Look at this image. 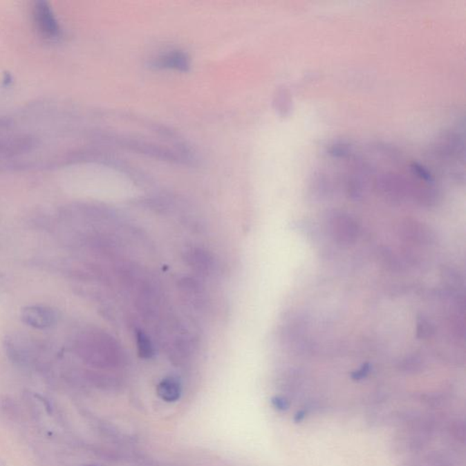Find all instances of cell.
Masks as SVG:
<instances>
[{
	"label": "cell",
	"instance_id": "277c9868",
	"mask_svg": "<svg viewBox=\"0 0 466 466\" xmlns=\"http://www.w3.org/2000/svg\"><path fill=\"white\" fill-rule=\"evenodd\" d=\"M137 345L138 353H139L140 358L151 359L155 355L153 344H152L149 336L142 330H138L137 332Z\"/></svg>",
	"mask_w": 466,
	"mask_h": 466
},
{
	"label": "cell",
	"instance_id": "5b68a950",
	"mask_svg": "<svg viewBox=\"0 0 466 466\" xmlns=\"http://www.w3.org/2000/svg\"><path fill=\"white\" fill-rule=\"evenodd\" d=\"M160 64L163 67L176 68L178 71H187L189 68V59L183 53H172L167 56L165 59H162Z\"/></svg>",
	"mask_w": 466,
	"mask_h": 466
},
{
	"label": "cell",
	"instance_id": "6da1fadb",
	"mask_svg": "<svg viewBox=\"0 0 466 466\" xmlns=\"http://www.w3.org/2000/svg\"><path fill=\"white\" fill-rule=\"evenodd\" d=\"M23 323L36 329H46L53 326L57 321V315L50 307L33 305L24 308L21 312Z\"/></svg>",
	"mask_w": 466,
	"mask_h": 466
},
{
	"label": "cell",
	"instance_id": "7a4b0ae2",
	"mask_svg": "<svg viewBox=\"0 0 466 466\" xmlns=\"http://www.w3.org/2000/svg\"><path fill=\"white\" fill-rule=\"evenodd\" d=\"M34 17H35L37 28L41 31L43 35L47 37H54L57 35L59 30H57V21L45 3L36 6Z\"/></svg>",
	"mask_w": 466,
	"mask_h": 466
},
{
	"label": "cell",
	"instance_id": "52a82bcc",
	"mask_svg": "<svg viewBox=\"0 0 466 466\" xmlns=\"http://www.w3.org/2000/svg\"><path fill=\"white\" fill-rule=\"evenodd\" d=\"M86 466H96V465H86Z\"/></svg>",
	"mask_w": 466,
	"mask_h": 466
},
{
	"label": "cell",
	"instance_id": "8992f818",
	"mask_svg": "<svg viewBox=\"0 0 466 466\" xmlns=\"http://www.w3.org/2000/svg\"><path fill=\"white\" fill-rule=\"evenodd\" d=\"M272 404L274 405L275 408H277L278 410H286L288 408V402L286 400L281 398V397H274L272 399Z\"/></svg>",
	"mask_w": 466,
	"mask_h": 466
},
{
	"label": "cell",
	"instance_id": "3957f363",
	"mask_svg": "<svg viewBox=\"0 0 466 466\" xmlns=\"http://www.w3.org/2000/svg\"><path fill=\"white\" fill-rule=\"evenodd\" d=\"M157 393L163 401L174 402L178 401L181 395V386L179 381L172 377L163 379L158 384Z\"/></svg>",
	"mask_w": 466,
	"mask_h": 466
}]
</instances>
